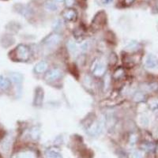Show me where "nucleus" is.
Here are the masks:
<instances>
[{
  "instance_id": "27",
  "label": "nucleus",
  "mask_w": 158,
  "mask_h": 158,
  "mask_svg": "<svg viewBox=\"0 0 158 158\" xmlns=\"http://www.w3.org/2000/svg\"><path fill=\"white\" fill-rule=\"evenodd\" d=\"M105 2H106L107 3H109V2H112V0H105Z\"/></svg>"
},
{
  "instance_id": "16",
  "label": "nucleus",
  "mask_w": 158,
  "mask_h": 158,
  "mask_svg": "<svg viewBox=\"0 0 158 158\" xmlns=\"http://www.w3.org/2000/svg\"><path fill=\"white\" fill-rule=\"evenodd\" d=\"M15 158H35V154L32 152H22L15 156Z\"/></svg>"
},
{
  "instance_id": "22",
  "label": "nucleus",
  "mask_w": 158,
  "mask_h": 158,
  "mask_svg": "<svg viewBox=\"0 0 158 158\" xmlns=\"http://www.w3.org/2000/svg\"><path fill=\"white\" fill-rule=\"evenodd\" d=\"M131 158H143V153L141 151H135L132 153Z\"/></svg>"
},
{
  "instance_id": "24",
  "label": "nucleus",
  "mask_w": 158,
  "mask_h": 158,
  "mask_svg": "<svg viewBox=\"0 0 158 158\" xmlns=\"http://www.w3.org/2000/svg\"><path fill=\"white\" fill-rule=\"evenodd\" d=\"M137 141V137L135 135H131L130 138V143L131 144H135Z\"/></svg>"
},
{
  "instance_id": "21",
  "label": "nucleus",
  "mask_w": 158,
  "mask_h": 158,
  "mask_svg": "<svg viewBox=\"0 0 158 158\" xmlns=\"http://www.w3.org/2000/svg\"><path fill=\"white\" fill-rule=\"evenodd\" d=\"M143 148H144V149H146V150L151 151V150H153V149H154L156 147H155V146L153 145V144L150 143V142H148V143L144 144Z\"/></svg>"
},
{
  "instance_id": "29",
  "label": "nucleus",
  "mask_w": 158,
  "mask_h": 158,
  "mask_svg": "<svg viewBox=\"0 0 158 158\" xmlns=\"http://www.w3.org/2000/svg\"><path fill=\"white\" fill-rule=\"evenodd\" d=\"M56 1H57V2H63V0H56Z\"/></svg>"
},
{
  "instance_id": "18",
  "label": "nucleus",
  "mask_w": 158,
  "mask_h": 158,
  "mask_svg": "<svg viewBox=\"0 0 158 158\" xmlns=\"http://www.w3.org/2000/svg\"><path fill=\"white\" fill-rule=\"evenodd\" d=\"M134 101L136 102H142L145 101V95L142 94V92H138L134 96Z\"/></svg>"
},
{
  "instance_id": "14",
  "label": "nucleus",
  "mask_w": 158,
  "mask_h": 158,
  "mask_svg": "<svg viewBox=\"0 0 158 158\" xmlns=\"http://www.w3.org/2000/svg\"><path fill=\"white\" fill-rule=\"evenodd\" d=\"M106 70V67L103 63H98L95 67V69L94 70V74L96 76H101L104 74Z\"/></svg>"
},
{
  "instance_id": "17",
  "label": "nucleus",
  "mask_w": 158,
  "mask_h": 158,
  "mask_svg": "<svg viewBox=\"0 0 158 158\" xmlns=\"http://www.w3.org/2000/svg\"><path fill=\"white\" fill-rule=\"evenodd\" d=\"M67 48H68L69 51H70L71 53H73V54H75V53H77V46H76V44L74 43V41L70 40V41L67 43Z\"/></svg>"
},
{
  "instance_id": "23",
  "label": "nucleus",
  "mask_w": 158,
  "mask_h": 158,
  "mask_svg": "<svg viewBox=\"0 0 158 158\" xmlns=\"http://www.w3.org/2000/svg\"><path fill=\"white\" fill-rule=\"evenodd\" d=\"M39 134H40V131L39 129H37L36 127H34L33 129L32 130V132H31V135H32V138H34L36 139L38 136H39Z\"/></svg>"
},
{
  "instance_id": "3",
  "label": "nucleus",
  "mask_w": 158,
  "mask_h": 158,
  "mask_svg": "<svg viewBox=\"0 0 158 158\" xmlns=\"http://www.w3.org/2000/svg\"><path fill=\"white\" fill-rule=\"evenodd\" d=\"M15 9L18 14L24 16L25 18H30L31 16H32V10L27 5L18 3L15 6Z\"/></svg>"
},
{
  "instance_id": "12",
  "label": "nucleus",
  "mask_w": 158,
  "mask_h": 158,
  "mask_svg": "<svg viewBox=\"0 0 158 158\" xmlns=\"http://www.w3.org/2000/svg\"><path fill=\"white\" fill-rule=\"evenodd\" d=\"M10 86V79L6 78L3 76H0V90H6Z\"/></svg>"
},
{
  "instance_id": "13",
  "label": "nucleus",
  "mask_w": 158,
  "mask_h": 158,
  "mask_svg": "<svg viewBox=\"0 0 158 158\" xmlns=\"http://www.w3.org/2000/svg\"><path fill=\"white\" fill-rule=\"evenodd\" d=\"M44 8L49 11H56L58 10V6L53 0H47L44 2Z\"/></svg>"
},
{
  "instance_id": "8",
  "label": "nucleus",
  "mask_w": 158,
  "mask_h": 158,
  "mask_svg": "<svg viewBox=\"0 0 158 158\" xmlns=\"http://www.w3.org/2000/svg\"><path fill=\"white\" fill-rule=\"evenodd\" d=\"M44 89L41 87H37L35 90V95H34V101L33 104L36 106H40L43 104L44 101Z\"/></svg>"
},
{
  "instance_id": "4",
  "label": "nucleus",
  "mask_w": 158,
  "mask_h": 158,
  "mask_svg": "<svg viewBox=\"0 0 158 158\" xmlns=\"http://www.w3.org/2000/svg\"><path fill=\"white\" fill-rule=\"evenodd\" d=\"M105 23H106V14L101 11L96 15L94 21H93L92 25H94V27H97L98 29V28L104 26Z\"/></svg>"
},
{
  "instance_id": "15",
  "label": "nucleus",
  "mask_w": 158,
  "mask_h": 158,
  "mask_svg": "<svg viewBox=\"0 0 158 158\" xmlns=\"http://www.w3.org/2000/svg\"><path fill=\"white\" fill-rule=\"evenodd\" d=\"M14 42H15V40L11 36H4L2 39L1 44L4 47H7V46L12 44Z\"/></svg>"
},
{
  "instance_id": "26",
  "label": "nucleus",
  "mask_w": 158,
  "mask_h": 158,
  "mask_svg": "<svg viewBox=\"0 0 158 158\" xmlns=\"http://www.w3.org/2000/svg\"><path fill=\"white\" fill-rule=\"evenodd\" d=\"M135 0H125V2H126L127 4H131L134 2Z\"/></svg>"
},
{
  "instance_id": "6",
  "label": "nucleus",
  "mask_w": 158,
  "mask_h": 158,
  "mask_svg": "<svg viewBox=\"0 0 158 158\" xmlns=\"http://www.w3.org/2000/svg\"><path fill=\"white\" fill-rule=\"evenodd\" d=\"M62 16L67 22H75L77 18V14L73 8H67L62 12Z\"/></svg>"
},
{
  "instance_id": "25",
  "label": "nucleus",
  "mask_w": 158,
  "mask_h": 158,
  "mask_svg": "<svg viewBox=\"0 0 158 158\" xmlns=\"http://www.w3.org/2000/svg\"><path fill=\"white\" fill-rule=\"evenodd\" d=\"M66 2H67V6H71L74 2V0H66Z\"/></svg>"
},
{
  "instance_id": "1",
  "label": "nucleus",
  "mask_w": 158,
  "mask_h": 158,
  "mask_svg": "<svg viewBox=\"0 0 158 158\" xmlns=\"http://www.w3.org/2000/svg\"><path fill=\"white\" fill-rule=\"evenodd\" d=\"M15 57L14 59L18 61H27L29 58V50L25 45L19 44L14 51Z\"/></svg>"
},
{
  "instance_id": "19",
  "label": "nucleus",
  "mask_w": 158,
  "mask_h": 158,
  "mask_svg": "<svg viewBox=\"0 0 158 158\" xmlns=\"http://www.w3.org/2000/svg\"><path fill=\"white\" fill-rule=\"evenodd\" d=\"M149 108L152 111H156L158 110V101L156 100H152L149 103Z\"/></svg>"
},
{
  "instance_id": "9",
  "label": "nucleus",
  "mask_w": 158,
  "mask_h": 158,
  "mask_svg": "<svg viewBox=\"0 0 158 158\" xmlns=\"http://www.w3.org/2000/svg\"><path fill=\"white\" fill-rule=\"evenodd\" d=\"M10 81H12L16 85V86L21 89L22 83L23 81V76L19 73H11V74H10Z\"/></svg>"
},
{
  "instance_id": "11",
  "label": "nucleus",
  "mask_w": 158,
  "mask_h": 158,
  "mask_svg": "<svg viewBox=\"0 0 158 158\" xmlns=\"http://www.w3.org/2000/svg\"><path fill=\"white\" fill-rule=\"evenodd\" d=\"M46 156L48 158H63L60 152L54 148H50L48 149L46 151Z\"/></svg>"
},
{
  "instance_id": "20",
  "label": "nucleus",
  "mask_w": 158,
  "mask_h": 158,
  "mask_svg": "<svg viewBox=\"0 0 158 158\" xmlns=\"http://www.w3.org/2000/svg\"><path fill=\"white\" fill-rule=\"evenodd\" d=\"M138 44L135 41H132L126 47L127 50H129V51H133V50H136L137 47H138Z\"/></svg>"
},
{
  "instance_id": "7",
  "label": "nucleus",
  "mask_w": 158,
  "mask_h": 158,
  "mask_svg": "<svg viewBox=\"0 0 158 158\" xmlns=\"http://www.w3.org/2000/svg\"><path fill=\"white\" fill-rule=\"evenodd\" d=\"M145 66L147 68L154 70L158 68V59L153 54H149L146 56V62H145Z\"/></svg>"
},
{
  "instance_id": "28",
  "label": "nucleus",
  "mask_w": 158,
  "mask_h": 158,
  "mask_svg": "<svg viewBox=\"0 0 158 158\" xmlns=\"http://www.w3.org/2000/svg\"><path fill=\"white\" fill-rule=\"evenodd\" d=\"M155 149H156V153H157V154H158V145H157V146H156V147L155 148Z\"/></svg>"
},
{
  "instance_id": "10",
  "label": "nucleus",
  "mask_w": 158,
  "mask_h": 158,
  "mask_svg": "<svg viewBox=\"0 0 158 158\" xmlns=\"http://www.w3.org/2000/svg\"><path fill=\"white\" fill-rule=\"evenodd\" d=\"M48 67V65L47 62L40 61L36 63L34 67V70L37 74H41V73H44L47 70Z\"/></svg>"
},
{
  "instance_id": "5",
  "label": "nucleus",
  "mask_w": 158,
  "mask_h": 158,
  "mask_svg": "<svg viewBox=\"0 0 158 158\" xmlns=\"http://www.w3.org/2000/svg\"><path fill=\"white\" fill-rule=\"evenodd\" d=\"M62 75V71L59 69L58 68H54L50 70L49 71H48L45 74V80L47 81H56L57 79H59V77H61Z\"/></svg>"
},
{
  "instance_id": "2",
  "label": "nucleus",
  "mask_w": 158,
  "mask_h": 158,
  "mask_svg": "<svg viewBox=\"0 0 158 158\" xmlns=\"http://www.w3.org/2000/svg\"><path fill=\"white\" fill-rule=\"evenodd\" d=\"M61 41V36L58 33H52L44 40V44L47 47H56Z\"/></svg>"
}]
</instances>
